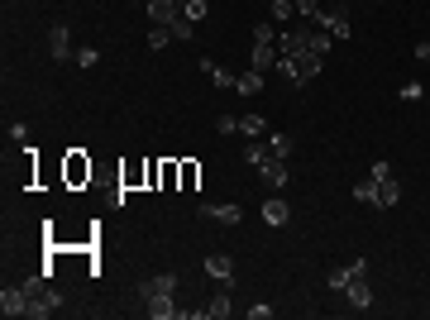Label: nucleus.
Returning a JSON list of instances; mask_svg holds the SVG:
<instances>
[{"label": "nucleus", "mask_w": 430, "mask_h": 320, "mask_svg": "<svg viewBox=\"0 0 430 320\" xmlns=\"http://www.w3.org/2000/svg\"><path fill=\"white\" fill-rule=\"evenodd\" d=\"M206 311H210V320H225V316H235V296H230V287L220 282V291L206 301Z\"/></svg>", "instance_id": "16"}, {"label": "nucleus", "mask_w": 430, "mask_h": 320, "mask_svg": "<svg viewBox=\"0 0 430 320\" xmlns=\"http://www.w3.org/2000/svg\"><path fill=\"white\" fill-rule=\"evenodd\" d=\"M311 24H316V29H325L330 38H349V0H334L330 10H320Z\"/></svg>", "instance_id": "2"}, {"label": "nucleus", "mask_w": 430, "mask_h": 320, "mask_svg": "<svg viewBox=\"0 0 430 320\" xmlns=\"http://www.w3.org/2000/svg\"><path fill=\"white\" fill-rule=\"evenodd\" d=\"M268 148H272V158H287L292 153V134H268Z\"/></svg>", "instance_id": "28"}, {"label": "nucleus", "mask_w": 430, "mask_h": 320, "mask_svg": "<svg viewBox=\"0 0 430 320\" xmlns=\"http://www.w3.org/2000/svg\"><path fill=\"white\" fill-rule=\"evenodd\" d=\"M401 100H406V105L421 100V81H401Z\"/></svg>", "instance_id": "33"}, {"label": "nucleus", "mask_w": 430, "mask_h": 320, "mask_svg": "<svg viewBox=\"0 0 430 320\" xmlns=\"http://www.w3.org/2000/svg\"><path fill=\"white\" fill-rule=\"evenodd\" d=\"M210 81H215V86H235L239 77H235V72H225V67H220V72H215V77H210Z\"/></svg>", "instance_id": "38"}, {"label": "nucleus", "mask_w": 430, "mask_h": 320, "mask_svg": "<svg viewBox=\"0 0 430 320\" xmlns=\"http://www.w3.org/2000/svg\"><path fill=\"white\" fill-rule=\"evenodd\" d=\"M325 282H330V291H344L354 282V263H349V268H330V277H325Z\"/></svg>", "instance_id": "26"}, {"label": "nucleus", "mask_w": 430, "mask_h": 320, "mask_svg": "<svg viewBox=\"0 0 430 320\" xmlns=\"http://www.w3.org/2000/svg\"><path fill=\"white\" fill-rule=\"evenodd\" d=\"M63 177H67V187H81V182H91V158L81 153V148H72L63 158Z\"/></svg>", "instance_id": "4"}, {"label": "nucleus", "mask_w": 430, "mask_h": 320, "mask_svg": "<svg viewBox=\"0 0 430 320\" xmlns=\"http://www.w3.org/2000/svg\"><path fill=\"white\" fill-rule=\"evenodd\" d=\"M48 53H53V63L77 58V53H72V33H67V24H53V29H48Z\"/></svg>", "instance_id": "5"}, {"label": "nucleus", "mask_w": 430, "mask_h": 320, "mask_svg": "<svg viewBox=\"0 0 430 320\" xmlns=\"http://www.w3.org/2000/svg\"><path fill=\"white\" fill-rule=\"evenodd\" d=\"M330 43H334V38H330V33H325V29H311V43H306V48H311V53H320V58H325V53H330Z\"/></svg>", "instance_id": "27"}, {"label": "nucleus", "mask_w": 430, "mask_h": 320, "mask_svg": "<svg viewBox=\"0 0 430 320\" xmlns=\"http://www.w3.org/2000/svg\"><path fill=\"white\" fill-rule=\"evenodd\" d=\"M58 306H63V296H58L53 287H48V291H39V296L29 301V320H48L53 311H58Z\"/></svg>", "instance_id": "12"}, {"label": "nucleus", "mask_w": 430, "mask_h": 320, "mask_svg": "<svg viewBox=\"0 0 430 320\" xmlns=\"http://www.w3.org/2000/svg\"><path fill=\"white\" fill-rule=\"evenodd\" d=\"M215 129H220V134H235L239 120H235V115H215Z\"/></svg>", "instance_id": "35"}, {"label": "nucleus", "mask_w": 430, "mask_h": 320, "mask_svg": "<svg viewBox=\"0 0 430 320\" xmlns=\"http://www.w3.org/2000/svg\"><path fill=\"white\" fill-rule=\"evenodd\" d=\"M244 158L254 162V167H258V162H268V158H272V148H268V139H249V148H244Z\"/></svg>", "instance_id": "23"}, {"label": "nucleus", "mask_w": 430, "mask_h": 320, "mask_svg": "<svg viewBox=\"0 0 430 320\" xmlns=\"http://www.w3.org/2000/svg\"><path fill=\"white\" fill-rule=\"evenodd\" d=\"M416 58H421V63H430V38H421V43H416Z\"/></svg>", "instance_id": "39"}, {"label": "nucleus", "mask_w": 430, "mask_h": 320, "mask_svg": "<svg viewBox=\"0 0 430 320\" xmlns=\"http://www.w3.org/2000/svg\"><path fill=\"white\" fill-rule=\"evenodd\" d=\"M239 129H244L249 139H263V134H268V120H263V115H239Z\"/></svg>", "instance_id": "22"}, {"label": "nucleus", "mask_w": 430, "mask_h": 320, "mask_svg": "<svg viewBox=\"0 0 430 320\" xmlns=\"http://www.w3.org/2000/svg\"><path fill=\"white\" fill-rule=\"evenodd\" d=\"M249 67H254V72H272V67H277V43H254Z\"/></svg>", "instance_id": "17"}, {"label": "nucleus", "mask_w": 430, "mask_h": 320, "mask_svg": "<svg viewBox=\"0 0 430 320\" xmlns=\"http://www.w3.org/2000/svg\"><path fill=\"white\" fill-rule=\"evenodd\" d=\"M196 182H201V162L182 158V187H177V192H196Z\"/></svg>", "instance_id": "20"}, {"label": "nucleus", "mask_w": 430, "mask_h": 320, "mask_svg": "<svg viewBox=\"0 0 430 320\" xmlns=\"http://www.w3.org/2000/svg\"><path fill=\"white\" fill-rule=\"evenodd\" d=\"M254 43H277V29H272V19L254 24Z\"/></svg>", "instance_id": "31"}, {"label": "nucleus", "mask_w": 430, "mask_h": 320, "mask_svg": "<svg viewBox=\"0 0 430 320\" xmlns=\"http://www.w3.org/2000/svg\"><path fill=\"white\" fill-rule=\"evenodd\" d=\"M168 43H173V33H168V29H163V24H153V29H148V48H168Z\"/></svg>", "instance_id": "30"}, {"label": "nucleus", "mask_w": 430, "mask_h": 320, "mask_svg": "<svg viewBox=\"0 0 430 320\" xmlns=\"http://www.w3.org/2000/svg\"><path fill=\"white\" fill-rule=\"evenodd\" d=\"M0 311H5V316H29V291H24V282L0 291Z\"/></svg>", "instance_id": "8"}, {"label": "nucleus", "mask_w": 430, "mask_h": 320, "mask_svg": "<svg viewBox=\"0 0 430 320\" xmlns=\"http://www.w3.org/2000/svg\"><path fill=\"white\" fill-rule=\"evenodd\" d=\"M344 296H349L354 311H373V282L368 277H354L349 287H344Z\"/></svg>", "instance_id": "9"}, {"label": "nucleus", "mask_w": 430, "mask_h": 320, "mask_svg": "<svg viewBox=\"0 0 430 320\" xmlns=\"http://www.w3.org/2000/svg\"><path fill=\"white\" fill-rule=\"evenodd\" d=\"M292 5H297V15H302V19H316L320 15V0H292Z\"/></svg>", "instance_id": "32"}, {"label": "nucleus", "mask_w": 430, "mask_h": 320, "mask_svg": "<svg viewBox=\"0 0 430 320\" xmlns=\"http://www.w3.org/2000/svg\"><path fill=\"white\" fill-rule=\"evenodd\" d=\"M368 177H373V182H382V177H392V162H373V172H368Z\"/></svg>", "instance_id": "37"}, {"label": "nucleus", "mask_w": 430, "mask_h": 320, "mask_svg": "<svg viewBox=\"0 0 430 320\" xmlns=\"http://www.w3.org/2000/svg\"><path fill=\"white\" fill-rule=\"evenodd\" d=\"M272 19H277V24H297V5H292V0H272Z\"/></svg>", "instance_id": "24"}, {"label": "nucleus", "mask_w": 430, "mask_h": 320, "mask_svg": "<svg viewBox=\"0 0 430 320\" xmlns=\"http://www.w3.org/2000/svg\"><path fill=\"white\" fill-rule=\"evenodd\" d=\"M182 15H187L191 24H201V19L210 15V0H182Z\"/></svg>", "instance_id": "25"}, {"label": "nucleus", "mask_w": 430, "mask_h": 320, "mask_svg": "<svg viewBox=\"0 0 430 320\" xmlns=\"http://www.w3.org/2000/svg\"><path fill=\"white\" fill-rule=\"evenodd\" d=\"M201 268L215 277V282H225V287H235V263H230V254H210Z\"/></svg>", "instance_id": "10"}, {"label": "nucleus", "mask_w": 430, "mask_h": 320, "mask_svg": "<svg viewBox=\"0 0 430 320\" xmlns=\"http://www.w3.org/2000/svg\"><path fill=\"white\" fill-rule=\"evenodd\" d=\"M201 215L215 220V224H239V220H244V210L230 206V201H201Z\"/></svg>", "instance_id": "6"}, {"label": "nucleus", "mask_w": 430, "mask_h": 320, "mask_svg": "<svg viewBox=\"0 0 430 320\" xmlns=\"http://www.w3.org/2000/svg\"><path fill=\"white\" fill-rule=\"evenodd\" d=\"M177 15H182V0H148V19L163 24V29H168Z\"/></svg>", "instance_id": "13"}, {"label": "nucleus", "mask_w": 430, "mask_h": 320, "mask_svg": "<svg viewBox=\"0 0 430 320\" xmlns=\"http://www.w3.org/2000/svg\"><path fill=\"white\" fill-rule=\"evenodd\" d=\"M354 201H359V206H378V182H373V177L354 182Z\"/></svg>", "instance_id": "19"}, {"label": "nucleus", "mask_w": 430, "mask_h": 320, "mask_svg": "<svg viewBox=\"0 0 430 320\" xmlns=\"http://www.w3.org/2000/svg\"><path fill=\"white\" fill-rule=\"evenodd\" d=\"M235 86H239V96H258V91H263V72H254V67H249Z\"/></svg>", "instance_id": "21"}, {"label": "nucleus", "mask_w": 430, "mask_h": 320, "mask_svg": "<svg viewBox=\"0 0 430 320\" xmlns=\"http://www.w3.org/2000/svg\"><path fill=\"white\" fill-rule=\"evenodd\" d=\"M158 187H163V192H177V187H182V162H177V158H163L158 162Z\"/></svg>", "instance_id": "15"}, {"label": "nucleus", "mask_w": 430, "mask_h": 320, "mask_svg": "<svg viewBox=\"0 0 430 320\" xmlns=\"http://www.w3.org/2000/svg\"><path fill=\"white\" fill-rule=\"evenodd\" d=\"M401 201V187H397V177H382L378 182V210H392Z\"/></svg>", "instance_id": "18"}, {"label": "nucleus", "mask_w": 430, "mask_h": 320, "mask_svg": "<svg viewBox=\"0 0 430 320\" xmlns=\"http://www.w3.org/2000/svg\"><path fill=\"white\" fill-rule=\"evenodd\" d=\"M258 177H263V187H268V192H282V187H287V158L258 162Z\"/></svg>", "instance_id": "7"}, {"label": "nucleus", "mask_w": 430, "mask_h": 320, "mask_svg": "<svg viewBox=\"0 0 430 320\" xmlns=\"http://www.w3.org/2000/svg\"><path fill=\"white\" fill-rule=\"evenodd\" d=\"M177 287H182V277H177V272L143 277V282H139V301H148V296H177Z\"/></svg>", "instance_id": "3"}, {"label": "nucleus", "mask_w": 430, "mask_h": 320, "mask_svg": "<svg viewBox=\"0 0 430 320\" xmlns=\"http://www.w3.org/2000/svg\"><path fill=\"white\" fill-rule=\"evenodd\" d=\"M311 19H297V24H282V33H277V58H297V53H306V43H311Z\"/></svg>", "instance_id": "1"}, {"label": "nucleus", "mask_w": 430, "mask_h": 320, "mask_svg": "<svg viewBox=\"0 0 430 320\" xmlns=\"http://www.w3.org/2000/svg\"><path fill=\"white\" fill-rule=\"evenodd\" d=\"M168 33H173V38H191V33H196V24H191L187 15H177L173 24H168Z\"/></svg>", "instance_id": "29"}, {"label": "nucleus", "mask_w": 430, "mask_h": 320, "mask_svg": "<svg viewBox=\"0 0 430 320\" xmlns=\"http://www.w3.org/2000/svg\"><path fill=\"white\" fill-rule=\"evenodd\" d=\"M143 316H153V320H177V316H182V306H177L173 296H148V301H143Z\"/></svg>", "instance_id": "11"}, {"label": "nucleus", "mask_w": 430, "mask_h": 320, "mask_svg": "<svg viewBox=\"0 0 430 320\" xmlns=\"http://www.w3.org/2000/svg\"><path fill=\"white\" fill-rule=\"evenodd\" d=\"M263 220H268L272 229H282V224L292 220V206H287L282 196H268V201H263Z\"/></svg>", "instance_id": "14"}, {"label": "nucleus", "mask_w": 430, "mask_h": 320, "mask_svg": "<svg viewBox=\"0 0 430 320\" xmlns=\"http://www.w3.org/2000/svg\"><path fill=\"white\" fill-rule=\"evenodd\" d=\"M96 63H101V53L96 48H77V67H96Z\"/></svg>", "instance_id": "34"}, {"label": "nucleus", "mask_w": 430, "mask_h": 320, "mask_svg": "<svg viewBox=\"0 0 430 320\" xmlns=\"http://www.w3.org/2000/svg\"><path fill=\"white\" fill-rule=\"evenodd\" d=\"M268 316H272L268 301H254V306H249V320H268Z\"/></svg>", "instance_id": "36"}]
</instances>
